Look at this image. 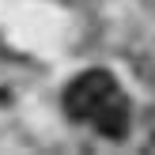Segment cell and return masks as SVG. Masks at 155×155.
I'll list each match as a JSON object with an SVG mask.
<instances>
[{
  "instance_id": "obj_2",
  "label": "cell",
  "mask_w": 155,
  "mask_h": 155,
  "mask_svg": "<svg viewBox=\"0 0 155 155\" xmlns=\"http://www.w3.org/2000/svg\"><path fill=\"white\" fill-rule=\"evenodd\" d=\"M91 125L102 136H110V140H121V136L129 133V102H125V95H121V91H110V95L98 102V110L91 114Z\"/></svg>"
},
{
  "instance_id": "obj_1",
  "label": "cell",
  "mask_w": 155,
  "mask_h": 155,
  "mask_svg": "<svg viewBox=\"0 0 155 155\" xmlns=\"http://www.w3.org/2000/svg\"><path fill=\"white\" fill-rule=\"evenodd\" d=\"M110 91H117V83H114V76L106 72V68H91V72L76 76V80L68 83V91H64V110H68V117L91 121V114L98 110V102H102Z\"/></svg>"
}]
</instances>
